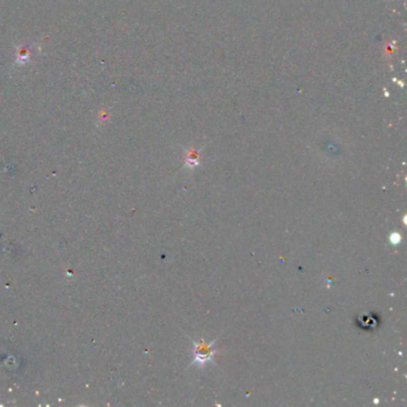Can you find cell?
Masks as SVG:
<instances>
[{"label": "cell", "instance_id": "1", "mask_svg": "<svg viewBox=\"0 0 407 407\" xmlns=\"http://www.w3.org/2000/svg\"><path fill=\"white\" fill-rule=\"evenodd\" d=\"M216 339H214L211 343H207L206 340H191L194 349H192V363L191 364H196L200 368H203L208 363L214 362L215 358L216 350L214 345L216 344Z\"/></svg>", "mask_w": 407, "mask_h": 407}, {"label": "cell", "instance_id": "2", "mask_svg": "<svg viewBox=\"0 0 407 407\" xmlns=\"http://www.w3.org/2000/svg\"><path fill=\"white\" fill-rule=\"evenodd\" d=\"M389 241L392 242L393 245L400 244V241H401V235H400L399 233H393V234L389 235Z\"/></svg>", "mask_w": 407, "mask_h": 407}]
</instances>
